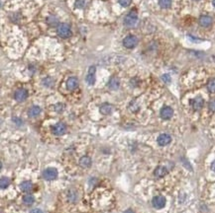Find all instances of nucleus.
<instances>
[{"label":"nucleus","mask_w":215,"mask_h":213,"mask_svg":"<svg viewBox=\"0 0 215 213\" xmlns=\"http://www.w3.org/2000/svg\"><path fill=\"white\" fill-rule=\"evenodd\" d=\"M208 108L211 112H215V100H212L209 102V105H208Z\"/></svg>","instance_id":"30"},{"label":"nucleus","mask_w":215,"mask_h":213,"mask_svg":"<svg viewBox=\"0 0 215 213\" xmlns=\"http://www.w3.org/2000/svg\"><path fill=\"white\" fill-rule=\"evenodd\" d=\"M207 89L210 93H215V79L209 80L207 83Z\"/></svg>","instance_id":"23"},{"label":"nucleus","mask_w":215,"mask_h":213,"mask_svg":"<svg viewBox=\"0 0 215 213\" xmlns=\"http://www.w3.org/2000/svg\"><path fill=\"white\" fill-rule=\"evenodd\" d=\"M211 169H212V171L215 172V161H213L212 164H211Z\"/></svg>","instance_id":"33"},{"label":"nucleus","mask_w":215,"mask_h":213,"mask_svg":"<svg viewBox=\"0 0 215 213\" xmlns=\"http://www.w3.org/2000/svg\"><path fill=\"white\" fill-rule=\"evenodd\" d=\"M213 58H214V59H215V56H214V57H213Z\"/></svg>","instance_id":"36"},{"label":"nucleus","mask_w":215,"mask_h":213,"mask_svg":"<svg viewBox=\"0 0 215 213\" xmlns=\"http://www.w3.org/2000/svg\"><path fill=\"white\" fill-rule=\"evenodd\" d=\"M64 105L63 104H60V103H58V104L55 106V111L57 113H62L64 111Z\"/></svg>","instance_id":"29"},{"label":"nucleus","mask_w":215,"mask_h":213,"mask_svg":"<svg viewBox=\"0 0 215 213\" xmlns=\"http://www.w3.org/2000/svg\"><path fill=\"white\" fill-rule=\"evenodd\" d=\"M68 197L71 201L72 202H75L76 200H77V194H76V191H73V190H71L69 194H68Z\"/></svg>","instance_id":"25"},{"label":"nucleus","mask_w":215,"mask_h":213,"mask_svg":"<svg viewBox=\"0 0 215 213\" xmlns=\"http://www.w3.org/2000/svg\"><path fill=\"white\" fill-rule=\"evenodd\" d=\"M9 184H10V180L8 178H1V180H0V187H1L2 189L7 188Z\"/></svg>","instance_id":"22"},{"label":"nucleus","mask_w":215,"mask_h":213,"mask_svg":"<svg viewBox=\"0 0 215 213\" xmlns=\"http://www.w3.org/2000/svg\"><path fill=\"white\" fill-rule=\"evenodd\" d=\"M167 174V170L164 166H159V167L156 168L155 171H154V175H155L157 178H163Z\"/></svg>","instance_id":"14"},{"label":"nucleus","mask_w":215,"mask_h":213,"mask_svg":"<svg viewBox=\"0 0 215 213\" xmlns=\"http://www.w3.org/2000/svg\"><path fill=\"white\" fill-rule=\"evenodd\" d=\"M159 4L162 8L167 9V8H170L171 5H172V0H160Z\"/></svg>","instance_id":"20"},{"label":"nucleus","mask_w":215,"mask_h":213,"mask_svg":"<svg viewBox=\"0 0 215 213\" xmlns=\"http://www.w3.org/2000/svg\"><path fill=\"white\" fill-rule=\"evenodd\" d=\"M79 165L82 168H89L90 165H91V159H90L88 156H83V157L80 158Z\"/></svg>","instance_id":"17"},{"label":"nucleus","mask_w":215,"mask_h":213,"mask_svg":"<svg viewBox=\"0 0 215 213\" xmlns=\"http://www.w3.org/2000/svg\"><path fill=\"white\" fill-rule=\"evenodd\" d=\"M199 25L201 27H203V28H208V27H210L212 25L213 20L211 17L209 16H201L199 18Z\"/></svg>","instance_id":"11"},{"label":"nucleus","mask_w":215,"mask_h":213,"mask_svg":"<svg viewBox=\"0 0 215 213\" xmlns=\"http://www.w3.org/2000/svg\"><path fill=\"white\" fill-rule=\"evenodd\" d=\"M58 35L63 38V39H68L71 36V27L65 24V23H62L59 24L58 27Z\"/></svg>","instance_id":"1"},{"label":"nucleus","mask_w":215,"mask_h":213,"mask_svg":"<svg viewBox=\"0 0 215 213\" xmlns=\"http://www.w3.org/2000/svg\"><path fill=\"white\" fill-rule=\"evenodd\" d=\"M138 21V15L136 11H131L128 15H127L124 19V24L127 27H133L137 24Z\"/></svg>","instance_id":"2"},{"label":"nucleus","mask_w":215,"mask_h":213,"mask_svg":"<svg viewBox=\"0 0 215 213\" xmlns=\"http://www.w3.org/2000/svg\"><path fill=\"white\" fill-rule=\"evenodd\" d=\"M138 44V39L133 36V35H129L127 36L124 40H123V45L127 49H133Z\"/></svg>","instance_id":"3"},{"label":"nucleus","mask_w":215,"mask_h":213,"mask_svg":"<svg viewBox=\"0 0 215 213\" xmlns=\"http://www.w3.org/2000/svg\"><path fill=\"white\" fill-rule=\"evenodd\" d=\"M66 87H68L69 90L72 91L76 90V89L78 87V79L76 77H71L66 81Z\"/></svg>","instance_id":"13"},{"label":"nucleus","mask_w":215,"mask_h":213,"mask_svg":"<svg viewBox=\"0 0 215 213\" xmlns=\"http://www.w3.org/2000/svg\"><path fill=\"white\" fill-rule=\"evenodd\" d=\"M58 176V171L55 168H48L43 172V178L46 181H53Z\"/></svg>","instance_id":"4"},{"label":"nucleus","mask_w":215,"mask_h":213,"mask_svg":"<svg viewBox=\"0 0 215 213\" xmlns=\"http://www.w3.org/2000/svg\"><path fill=\"white\" fill-rule=\"evenodd\" d=\"M100 113H101L102 114H110L113 111V107L110 105V104H103L100 106V109H99Z\"/></svg>","instance_id":"15"},{"label":"nucleus","mask_w":215,"mask_h":213,"mask_svg":"<svg viewBox=\"0 0 215 213\" xmlns=\"http://www.w3.org/2000/svg\"><path fill=\"white\" fill-rule=\"evenodd\" d=\"M152 203H153V206L155 208L162 209V208H164V206L166 205V198L164 196H161V195L155 196L153 198Z\"/></svg>","instance_id":"6"},{"label":"nucleus","mask_w":215,"mask_h":213,"mask_svg":"<svg viewBox=\"0 0 215 213\" xmlns=\"http://www.w3.org/2000/svg\"><path fill=\"white\" fill-rule=\"evenodd\" d=\"M124 213H135V212H134L133 210H131V209H128V210H126Z\"/></svg>","instance_id":"34"},{"label":"nucleus","mask_w":215,"mask_h":213,"mask_svg":"<svg viewBox=\"0 0 215 213\" xmlns=\"http://www.w3.org/2000/svg\"><path fill=\"white\" fill-rule=\"evenodd\" d=\"M53 133L57 135V136H60L64 135L66 131V126L65 125H64L63 122H58L57 125H55L53 126Z\"/></svg>","instance_id":"5"},{"label":"nucleus","mask_w":215,"mask_h":213,"mask_svg":"<svg viewBox=\"0 0 215 213\" xmlns=\"http://www.w3.org/2000/svg\"><path fill=\"white\" fill-rule=\"evenodd\" d=\"M40 114H41V108L37 107V106H33L28 111V114H29V116H31V118H36V116H38Z\"/></svg>","instance_id":"18"},{"label":"nucleus","mask_w":215,"mask_h":213,"mask_svg":"<svg viewBox=\"0 0 215 213\" xmlns=\"http://www.w3.org/2000/svg\"><path fill=\"white\" fill-rule=\"evenodd\" d=\"M120 86V81L117 77H111L109 82H108V87L110 89H112V90H117V89L119 88Z\"/></svg>","instance_id":"16"},{"label":"nucleus","mask_w":215,"mask_h":213,"mask_svg":"<svg viewBox=\"0 0 215 213\" xmlns=\"http://www.w3.org/2000/svg\"><path fill=\"white\" fill-rule=\"evenodd\" d=\"M132 0H119V3L121 6H123V7H128V6L131 4Z\"/></svg>","instance_id":"28"},{"label":"nucleus","mask_w":215,"mask_h":213,"mask_svg":"<svg viewBox=\"0 0 215 213\" xmlns=\"http://www.w3.org/2000/svg\"><path fill=\"white\" fill-rule=\"evenodd\" d=\"M86 82L89 85H93L95 83V67L91 66L89 68V72L86 76Z\"/></svg>","instance_id":"12"},{"label":"nucleus","mask_w":215,"mask_h":213,"mask_svg":"<svg viewBox=\"0 0 215 213\" xmlns=\"http://www.w3.org/2000/svg\"><path fill=\"white\" fill-rule=\"evenodd\" d=\"M48 23H49L50 26L54 27V26H56L58 24V19L56 17H50V18H48Z\"/></svg>","instance_id":"26"},{"label":"nucleus","mask_w":215,"mask_h":213,"mask_svg":"<svg viewBox=\"0 0 215 213\" xmlns=\"http://www.w3.org/2000/svg\"><path fill=\"white\" fill-rule=\"evenodd\" d=\"M20 189H21L23 191L27 192V191H30L32 189H33V184L31 182H28V181H26V182H23L21 184H20Z\"/></svg>","instance_id":"19"},{"label":"nucleus","mask_w":215,"mask_h":213,"mask_svg":"<svg viewBox=\"0 0 215 213\" xmlns=\"http://www.w3.org/2000/svg\"><path fill=\"white\" fill-rule=\"evenodd\" d=\"M23 202L26 204V205H31L34 203V197H33L32 195L30 194H27L23 197Z\"/></svg>","instance_id":"21"},{"label":"nucleus","mask_w":215,"mask_h":213,"mask_svg":"<svg viewBox=\"0 0 215 213\" xmlns=\"http://www.w3.org/2000/svg\"><path fill=\"white\" fill-rule=\"evenodd\" d=\"M190 104L191 107L193 108V109H195V111H199L200 109H202L203 105H204V100L201 98V97H196L190 101Z\"/></svg>","instance_id":"8"},{"label":"nucleus","mask_w":215,"mask_h":213,"mask_svg":"<svg viewBox=\"0 0 215 213\" xmlns=\"http://www.w3.org/2000/svg\"><path fill=\"white\" fill-rule=\"evenodd\" d=\"M85 6V0H76V8H83Z\"/></svg>","instance_id":"27"},{"label":"nucleus","mask_w":215,"mask_h":213,"mask_svg":"<svg viewBox=\"0 0 215 213\" xmlns=\"http://www.w3.org/2000/svg\"><path fill=\"white\" fill-rule=\"evenodd\" d=\"M27 97H28V92L23 88L18 89L14 94V98L17 102H23L27 99Z\"/></svg>","instance_id":"7"},{"label":"nucleus","mask_w":215,"mask_h":213,"mask_svg":"<svg viewBox=\"0 0 215 213\" xmlns=\"http://www.w3.org/2000/svg\"><path fill=\"white\" fill-rule=\"evenodd\" d=\"M43 85L50 88V87H52L54 85V80L51 77H47V78H45L43 80Z\"/></svg>","instance_id":"24"},{"label":"nucleus","mask_w":215,"mask_h":213,"mask_svg":"<svg viewBox=\"0 0 215 213\" xmlns=\"http://www.w3.org/2000/svg\"><path fill=\"white\" fill-rule=\"evenodd\" d=\"M212 3H213V6L215 7V0H212Z\"/></svg>","instance_id":"35"},{"label":"nucleus","mask_w":215,"mask_h":213,"mask_svg":"<svg viewBox=\"0 0 215 213\" xmlns=\"http://www.w3.org/2000/svg\"><path fill=\"white\" fill-rule=\"evenodd\" d=\"M158 144L160 146H166L167 145V144H170L171 141H172V137L171 135L167 134V133H164V134H161L159 137H158Z\"/></svg>","instance_id":"9"},{"label":"nucleus","mask_w":215,"mask_h":213,"mask_svg":"<svg viewBox=\"0 0 215 213\" xmlns=\"http://www.w3.org/2000/svg\"><path fill=\"white\" fill-rule=\"evenodd\" d=\"M173 115V109L171 107H164L161 109V116L164 120H170Z\"/></svg>","instance_id":"10"},{"label":"nucleus","mask_w":215,"mask_h":213,"mask_svg":"<svg viewBox=\"0 0 215 213\" xmlns=\"http://www.w3.org/2000/svg\"><path fill=\"white\" fill-rule=\"evenodd\" d=\"M162 79L164 82H166V83H170V81H171V77H170V75L169 74H165L162 76Z\"/></svg>","instance_id":"31"},{"label":"nucleus","mask_w":215,"mask_h":213,"mask_svg":"<svg viewBox=\"0 0 215 213\" xmlns=\"http://www.w3.org/2000/svg\"><path fill=\"white\" fill-rule=\"evenodd\" d=\"M30 213H43V211L41 210V209H38V208H36V209H33V210H31V212Z\"/></svg>","instance_id":"32"}]
</instances>
